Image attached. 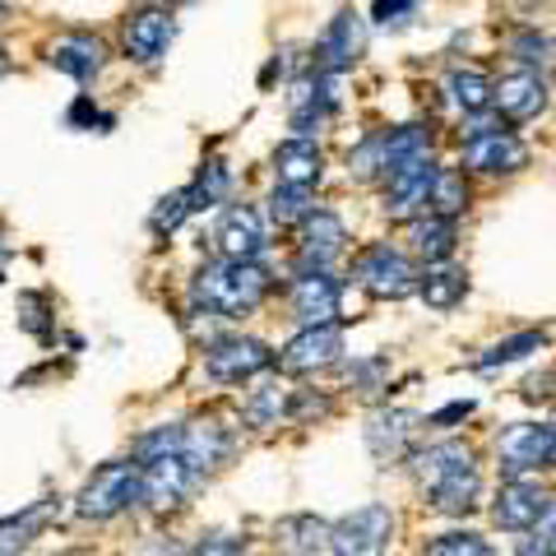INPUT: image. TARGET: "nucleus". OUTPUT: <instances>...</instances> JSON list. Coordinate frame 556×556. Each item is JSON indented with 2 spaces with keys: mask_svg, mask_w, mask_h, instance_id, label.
Instances as JSON below:
<instances>
[{
  "mask_svg": "<svg viewBox=\"0 0 556 556\" xmlns=\"http://www.w3.org/2000/svg\"><path fill=\"white\" fill-rule=\"evenodd\" d=\"M413 478L417 492L427 496V506L437 515H473L482 506V468L473 445L464 441H437L413 455Z\"/></svg>",
  "mask_w": 556,
  "mask_h": 556,
  "instance_id": "f257e3e1",
  "label": "nucleus"
},
{
  "mask_svg": "<svg viewBox=\"0 0 556 556\" xmlns=\"http://www.w3.org/2000/svg\"><path fill=\"white\" fill-rule=\"evenodd\" d=\"M269 269L260 260H214L190 278V306L223 320H241L269 298Z\"/></svg>",
  "mask_w": 556,
  "mask_h": 556,
  "instance_id": "f03ea898",
  "label": "nucleus"
},
{
  "mask_svg": "<svg viewBox=\"0 0 556 556\" xmlns=\"http://www.w3.org/2000/svg\"><path fill=\"white\" fill-rule=\"evenodd\" d=\"M139 501H144V464L139 459H112L79 486L75 515L93 519V525H108V519L126 515L130 506H139Z\"/></svg>",
  "mask_w": 556,
  "mask_h": 556,
  "instance_id": "7ed1b4c3",
  "label": "nucleus"
},
{
  "mask_svg": "<svg viewBox=\"0 0 556 556\" xmlns=\"http://www.w3.org/2000/svg\"><path fill=\"white\" fill-rule=\"evenodd\" d=\"M496 464L506 478H538L556 468V437L547 422H515L496 437Z\"/></svg>",
  "mask_w": 556,
  "mask_h": 556,
  "instance_id": "20e7f679",
  "label": "nucleus"
},
{
  "mask_svg": "<svg viewBox=\"0 0 556 556\" xmlns=\"http://www.w3.org/2000/svg\"><path fill=\"white\" fill-rule=\"evenodd\" d=\"M529 163V149L519 144L510 130H501V121L492 116H478L468 121L464 130V167L473 172H486V177H510Z\"/></svg>",
  "mask_w": 556,
  "mask_h": 556,
  "instance_id": "39448f33",
  "label": "nucleus"
},
{
  "mask_svg": "<svg viewBox=\"0 0 556 556\" xmlns=\"http://www.w3.org/2000/svg\"><path fill=\"white\" fill-rule=\"evenodd\" d=\"M390 543H394L390 506H357L329 525V552L334 556H390Z\"/></svg>",
  "mask_w": 556,
  "mask_h": 556,
  "instance_id": "423d86ee",
  "label": "nucleus"
},
{
  "mask_svg": "<svg viewBox=\"0 0 556 556\" xmlns=\"http://www.w3.org/2000/svg\"><path fill=\"white\" fill-rule=\"evenodd\" d=\"M274 362H278L274 348L251 334H228V339H214L204 348V371H208V380H218V386L255 380V376H265Z\"/></svg>",
  "mask_w": 556,
  "mask_h": 556,
  "instance_id": "0eeeda50",
  "label": "nucleus"
},
{
  "mask_svg": "<svg viewBox=\"0 0 556 556\" xmlns=\"http://www.w3.org/2000/svg\"><path fill=\"white\" fill-rule=\"evenodd\" d=\"M353 274H357V283L367 288L371 298H380V302L408 298V292H417V278H422L413 269V260L404 251H394V247H367L357 255Z\"/></svg>",
  "mask_w": 556,
  "mask_h": 556,
  "instance_id": "6e6552de",
  "label": "nucleus"
},
{
  "mask_svg": "<svg viewBox=\"0 0 556 556\" xmlns=\"http://www.w3.org/2000/svg\"><path fill=\"white\" fill-rule=\"evenodd\" d=\"M552 492L538 486L533 478H506L501 492L492 496V525L506 533H533L552 510Z\"/></svg>",
  "mask_w": 556,
  "mask_h": 556,
  "instance_id": "1a4fd4ad",
  "label": "nucleus"
},
{
  "mask_svg": "<svg viewBox=\"0 0 556 556\" xmlns=\"http://www.w3.org/2000/svg\"><path fill=\"white\" fill-rule=\"evenodd\" d=\"M343 362V329L339 325H316V329H302L283 343L278 353V367L288 376H316V371H329Z\"/></svg>",
  "mask_w": 556,
  "mask_h": 556,
  "instance_id": "9d476101",
  "label": "nucleus"
},
{
  "mask_svg": "<svg viewBox=\"0 0 556 556\" xmlns=\"http://www.w3.org/2000/svg\"><path fill=\"white\" fill-rule=\"evenodd\" d=\"M288 306L292 316L302 320V329H316V325H334L339 320V306H343V283L329 269L316 274H302L288 292Z\"/></svg>",
  "mask_w": 556,
  "mask_h": 556,
  "instance_id": "9b49d317",
  "label": "nucleus"
},
{
  "mask_svg": "<svg viewBox=\"0 0 556 556\" xmlns=\"http://www.w3.org/2000/svg\"><path fill=\"white\" fill-rule=\"evenodd\" d=\"M200 486V473L190 468L186 455H163L144 464V506L153 510H177L186 506V496Z\"/></svg>",
  "mask_w": 556,
  "mask_h": 556,
  "instance_id": "f8f14e48",
  "label": "nucleus"
},
{
  "mask_svg": "<svg viewBox=\"0 0 556 556\" xmlns=\"http://www.w3.org/2000/svg\"><path fill=\"white\" fill-rule=\"evenodd\" d=\"M214 247L218 260H255L265 251V218L251 204H228L214 223Z\"/></svg>",
  "mask_w": 556,
  "mask_h": 556,
  "instance_id": "ddd939ff",
  "label": "nucleus"
},
{
  "mask_svg": "<svg viewBox=\"0 0 556 556\" xmlns=\"http://www.w3.org/2000/svg\"><path fill=\"white\" fill-rule=\"evenodd\" d=\"M343 241H348L343 218L329 214V208H311V214L302 218V232H298V265L306 274L329 269V260L343 255Z\"/></svg>",
  "mask_w": 556,
  "mask_h": 556,
  "instance_id": "4468645a",
  "label": "nucleus"
},
{
  "mask_svg": "<svg viewBox=\"0 0 556 556\" xmlns=\"http://www.w3.org/2000/svg\"><path fill=\"white\" fill-rule=\"evenodd\" d=\"M437 172H441V167L431 163V159L390 172V177H386V214L413 223V218L431 204V186H437Z\"/></svg>",
  "mask_w": 556,
  "mask_h": 556,
  "instance_id": "2eb2a0df",
  "label": "nucleus"
},
{
  "mask_svg": "<svg viewBox=\"0 0 556 556\" xmlns=\"http://www.w3.org/2000/svg\"><path fill=\"white\" fill-rule=\"evenodd\" d=\"M172 38H177V24H172L167 10H135L130 20L121 24V42H126V51L139 65H159Z\"/></svg>",
  "mask_w": 556,
  "mask_h": 556,
  "instance_id": "dca6fc26",
  "label": "nucleus"
},
{
  "mask_svg": "<svg viewBox=\"0 0 556 556\" xmlns=\"http://www.w3.org/2000/svg\"><path fill=\"white\" fill-rule=\"evenodd\" d=\"M362 47H367V28H362V20L353 10H339L334 20H329V28L320 33L316 70H325V75H343V70L362 56Z\"/></svg>",
  "mask_w": 556,
  "mask_h": 556,
  "instance_id": "f3484780",
  "label": "nucleus"
},
{
  "mask_svg": "<svg viewBox=\"0 0 556 556\" xmlns=\"http://www.w3.org/2000/svg\"><path fill=\"white\" fill-rule=\"evenodd\" d=\"M47 61L75 84H89L98 70L108 65V47H102V38H93V33H65V38L47 47Z\"/></svg>",
  "mask_w": 556,
  "mask_h": 556,
  "instance_id": "a211bd4d",
  "label": "nucleus"
},
{
  "mask_svg": "<svg viewBox=\"0 0 556 556\" xmlns=\"http://www.w3.org/2000/svg\"><path fill=\"white\" fill-rule=\"evenodd\" d=\"M325 177V153L316 139H283L274 149V181L292 190H311Z\"/></svg>",
  "mask_w": 556,
  "mask_h": 556,
  "instance_id": "6ab92c4d",
  "label": "nucleus"
},
{
  "mask_svg": "<svg viewBox=\"0 0 556 556\" xmlns=\"http://www.w3.org/2000/svg\"><path fill=\"white\" fill-rule=\"evenodd\" d=\"M492 108L506 121H533L538 112L547 108L543 75H538V70H515V75H506L496 84V93H492Z\"/></svg>",
  "mask_w": 556,
  "mask_h": 556,
  "instance_id": "aec40b11",
  "label": "nucleus"
},
{
  "mask_svg": "<svg viewBox=\"0 0 556 556\" xmlns=\"http://www.w3.org/2000/svg\"><path fill=\"white\" fill-rule=\"evenodd\" d=\"M413 437H417V417L404 413V408H380L367 417V445L380 464H394L404 459L413 450Z\"/></svg>",
  "mask_w": 556,
  "mask_h": 556,
  "instance_id": "412c9836",
  "label": "nucleus"
},
{
  "mask_svg": "<svg viewBox=\"0 0 556 556\" xmlns=\"http://www.w3.org/2000/svg\"><path fill=\"white\" fill-rule=\"evenodd\" d=\"M181 455L190 459V468L204 478L232 455V431L218 422V417H204V422H190L186 427V441H181Z\"/></svg>",
  "mask_w": 556,
  "mask_h": 556,
  "instance_id": "4be33fe9",
  "label": "nucleus"
},
{
  "mask_svg": "<svg viewBox=\"0 0 556 556\" xmlns=\"http://www.w3.org/2000/svg\"><path fill=\"white\" fill-rule=\"evenodd\" d=\"M241 422L251 431H274L278 422H292V394L269 386V380L247 390V399H241Z\"/></svg>",
  "mask_w": 556,
  "mask_h": 556,
  "instance_id": "5701e85b",
  "label": "nucleus"
},
{
  "mask_svg": "<svg viewBox=\"0 0 556 556\" xmlns=\"http://www.w3.org/2000/svg\"><path fill=\"white\" fill-rule=\"evenodd\" d=\"M408 247L427 260V265H445V255L455 251V218L441 214H417L408 223Z\"/></svg>",
  "mask_w": 556,
  "mask_h": 556,
  "instance_id": "b1692460",
  "label": "nucleus"
},
{
  "mask_svg": "<svg viewBox=\"0 0 556 556\" xmlns=\"http://www.w3.org/2000/svg\"><path fill=\"white\" fill-rule=\"evenodd\" d=\"M274 538L288 556H320L329 547V525L316 515H288L283 525L274 529Z\"/></svg>",
  "mask_w": 556,
  "mask_h": 556,
  "instance_id": "393cba45",
  "label": "nucleus"
},
{
  "mask_svg": "<svg viewBox=\"0 0 556 556\" xmlns=\"http://www.w3.org/2000/svg\"><path fill=\"white\" fill-rule=\"evenodd\" d=\"M417 292H422V302H427L431 311H450V306L464 302L468 274L455 269V265H427V274L417 278Z\"/></svg>",
  "mask_w": 556,
  "mask_h": 556,
  "instance_id": "a878e982",
  "label": "nucleus"
},
{
  "mask_svg": "<svg viewBox=\"0 0 556 556\" xmlns=\"http://www.w3.org/2000/svg\"><path fill=\"white\" fill-rule=\"evenodd\" d=\"M445 89H450V102H455V108H459L464 116H482L486 108H492L496 84L486 79L482 70H450Z\"/></svg>",
  "mask_w": 556,
  "mask_h": 556,
  "instance_id": "bb28decb",
  "label": "nucleus"
},
{
  "mask_svg": "<svg viewBox=\"0 0 556 556\" xmlns=\"http://www.w3.org/2000/svg\"><path fill=\"white\" fill-rule=\"evenodd\" d=\"M431 159V130L427 126H399V130H386V177L399 167H413Z\"/></svg>",
  "mask_w": 556,
  "mask_h": 556,
  "instance_id": "cd10ccee",
  "label": "nucleus"
},
{
  "mask_svg": "<svg viewBox=\"0 0 556 556\" xmlns=\"http://www.w3.org/2000/svg\"><path fill=\"white\" fill-rule=\"evenodd\" d=\"M464 208H468V186H464V172H459V167H441V172H437V186H431V204H427V214L459 218Z\"/></svg>",
  "mask_w": 556,
  "mask_h": 556,
  "instance_id": "c85d7f7f",
  "label": "nucleus"
},
{
  "mask_svg": "<svg viewBox=\"0 0 556 556\" xmlns=\"http://www.w3.org/2000/svg\"><path fill=\"white\" fill-rule=\"evenodd\" d=\"M42 519H47V510L42 506H33V510H24V515H10V519H0V556H20L33 538L42 533Z\"/></svg>",
  "mask_w": 556,
  "mask_h": 556,
  "instance_id": "c756f323",
  "label": "nucleus"
},
{
  "mask_svg": "<svg viewBox=\"0 0 556 556\" xmlns=\"http://www.w3.org/2000/svg\"><path fill=\"white\" fill-rule=\"evenodd\" d=\"M422 556H496V547L486 543L482 533L450 529V533H437V538H431V543L422 547Z\"/></svg>",
  "mask_w": 556,
  "mask_h": 556,
  "instance_id": "7c9ffc66",
  "label": "nucleus"
},
{
  "mask_svg": "<svg viewBox=\"0 0 556 556\" xmlns=\"http://www.w3.org/2000/svg\"><path fill=\"white\" fill-rule=\"evenodd\" d=\"M543 343H547L543 329H525V334H510V339L492 343V348H486V353L478 357V371H492V367H501V362H515V357H525V353H538Z\"/></svg>",
  "mask_w": 556,
  "mask_h": 556,
  "instance_id": "2f4dec72",
  "label": "nucleus"
},
{
  "mask_svg": "<svg viewBox=\"0 0 556 556\" xmlns=\"http://www.w3.org/2000/svg\"><path fill=\"white\" fill-rule=\"evenodd\" d=\"M348 172H357L362 181L386 177V135H367L362 144L348 153Z\"/></svg>",
  "mask_w": 556,
  "mask_h": 556,
  "instance_id": "473e14b6",
  "label": "nucleus"
},
{
  "mask_svg": "<svg viewBox=\"0 0 556 556\" xmlns=\"http://www.w3.org/2000/svg\"><path fill=\"white\" fill-rule=\"evenodd\" d=\"M228 186H232L228 167H223L218 159H208L204 172H200V181L190 186V200H195V208H200V204H218L223 195H228Z\"/></svg>",
  "mask_w": 556,
  "mask_h": 556,
  "instance_id": "72a5a7b5",
  "label": "nucleus"
},
{
  "mask_svg": "<svg viewBox=\"0 0 556 556\" xmlns=\"http://www.w3.org/2000/svg\"><path fill=\"white\" fill-rule=\"evenodd\" d=\"M269 214L278 223H302L311 214V190H292V186H274L269 195Z\"/></svg>",
  "mask_w": 556,
  "mask_h": 556,
  "instance_id": "f704fd0d",
  "label": "nucleus"
},
{
  "mask_svg": "<svg viewBox=\"0 0 556 556\" xmlns=\"http://www.w3.org/2000/svg\"><path fill=\"white\" fill-rule=\"evenodd\" d=\"M510 51L525 65H556V42L543 38V33H515L510 38Z\"/></svg>",
  "mask_w": 556,
  "mask_h": 556,
  "instance_id": "c9c22d12",
  "label": "nucleus"
},
{
  "mask_svg": "<svg viewBox=\"0 0 556 556\" xmlns=\"http://www.w3.org/2000/svg\"><path fill=\"white\" fill-rule=\"evenodd\" d=\"M195 208V200H190V186L177 190V195H167L159 200V208H153V232H177L181 228V218Z\"/></svg>",
  "mask_w": 556,
  "mask_h": 556,
  "instance_id": "e433bc0d",
  "label": "nucleus"
},
{
  "mask_svg": "<svg viewBox=\"0 0 556 556\" xmlns=\"http://www.w3.org/2000/svg\"><path fill=\"white\" fill-rule=\"evenodd\" d=\"M241 552H247V538H237V533H208L186 556H241Z\"/></svg>",
  "mask_w": 556,
  "mask_h": 556,
  "instance_id": "4c0bfd02",
  "label": "nucleus"
},
{
  "mask_svg": "<svg viewBox=\"0 0 556 556\" xmlns=\"http://www.w3.org/2000/svg\"><path fill=\"white\" fill-rule=\"evenodd\" d=\"M380 376H386V357H371V362H362V367H353V380H357L362 394H376Z\"/></svg>",
  "mask_w": 556,
  "mask_h": 556,
  "instance_id": "58836bf2",
  "label": "nucleus"
},
{
  "mask_svg": "<svg viewBox=\"0 0 556 556\" xmlns=\"http://www.w3.org/2000/svg\"><path fill=\"white\" fill-rule=\"evenodd\" d=\"M413 5H417V0H376L371 14H376L380 24H390V20H399V14H408Z\"/></svg>",
  "mask_w": 556,
  "mask_h": 556,
  "instance_id": "ea45409f",
  "label": "nucleus"
},
{
  "mask_svg": "<svg viewBox=\"0 0 556 556\" xmlns=\"http://www.w3.org/2000/svg\"><path fill=\"white\" fill-rule=\"evenodd\" d=\"M515 556H552V552H547V543H543L538 533H525V538L515 543Z\"/></svg>",
  "mask_w": 556,
  "mask_h": 556,
  "instance_id": "a19ab883",
  "label": "nucleus"
},
{
  "mask_svg": "<svg viewBox=\"0 0 556 556\" xmlns=\"http://www.w3.org/2000/svg\"><path fill=\"white\" fill-rule=\"evenodd\" d=\"M533 533H538V538H543V543H547V552L556 556V501H552V510H547V519H543V525H538Z\"/></svg>",
  "mask_w": 556,
  "mask_h": 556,
  "instance_id": "79ce46f5",
  "label": "nucleus"
},
{
  "mask_svg": "<svg viewBox=\"0 0 556 556\" xmlns=\"http://www.w3.org/2000/svg\"><path fill=\"white\" fill-rule=\"evenodd\" d=\"M10 75V56H5V51H0V79H5Z\"/></svg>",
  "mask_w": 556,
  "mask_h": 556,
  "instance_id": "37998d69",
  "label": "nucleus"
},
{
  "mask_svg": "<svg viewBox=\"0 0 556 556\" xmlns=\"http://www.w3.org/2000/svg\"><path fill=\"white\" fill-rule=\"evenodd\" d=\"M547 427H552V437H556V413H552V422H547Z\"/></svg>",
  "mask_w": 556,
  "mask_h": 556,
  "instance_id": "c03bdc74",
  "label": "nucleus"
},
{
  "mask_svg": "<svg viewBox=\"0 0 556 556\" xmlns=\"http://www.w3.org/2000/svg\"><path fill=\"white\" fill-rule=\"evenodd\" d=\"M61 556H89V552H61Z\"/></svg>",
  "mask_w": 556,
  "mask_h": 556,
  "instance_id": "a18cd8bd",
  "label": "nucleus"
}]
</instances>
